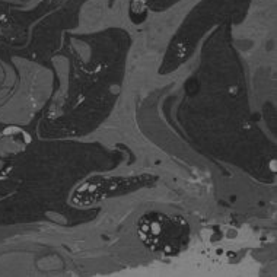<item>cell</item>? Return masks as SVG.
<instances>
[{
    "instance_id": "cell-1",
    "label": "cell",
    "mask_w": 277,
    "mask_h": 277,
    "mask_svg": "<svg viewBox=\"0 0 277 277\" xmlns=\"http://www.w3.org/2000/svg\"><path fill=\"white\" fill-rule=\"evenodd\" d=\"M142 243L153 254L175 257L190 243V225L184 217L162 211H147L137 222Z\"/></svg>"
}]
</instances>
